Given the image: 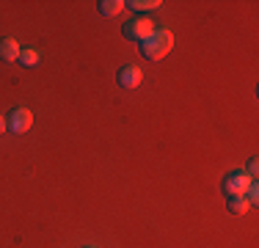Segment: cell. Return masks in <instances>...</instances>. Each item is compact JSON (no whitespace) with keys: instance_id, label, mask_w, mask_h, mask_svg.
Segmentation results:
<instances>
[{"instance_id":"5b68a950","label":"cell","mask_w":259,"mask_h":248,"mask_svg":"<svg viewBox=\"0 0 259 248\" xmlns=\"http://www.w3.org/2000/svg\"><path fill=\"white\" fill-rule=\"evenodd\" d=\"M141 80H144V72H141L138 66H124V69L119 72V83H121V89H138Z\"/></svg>"},{"instance_id":"8992f818","label":"cell","mask_w":259,"mask_h":248,"mask_svg":"<svg viewBox=\"0 0 259 248\" xmlns=\"http://www.w3.org/2000/svg\"><path fill=\"white\" fill-rule=\"evenodd\" d=\"M20 45H17V39H11V36H6V39H0V61H20Z\"/></svg>"},{"instance_id":"9c48e42d","label":"cell","mask_w":259,"mask_h":248,"mask_svg":"<svg viewBox=\"0 0 259 248\" xmlns=\"http://www.w3.org/2000/svg\"><path fill=\"white\" fill-rule=\"evenodd\" d=\"M20 61H22V66H36L39 64V50L36 47H22L20 50Z\"/></svg>"},{"instance_id":"8fae6325","label":"cell","mask_w":259,"mask_h":248,"mask_svg":"<svg viewBox=\"0 0 259 248\" xmlns=\"http://www.w3.org/2000/svg\"><path fill=\"white\" fill-rule=\"evenodd\" d=\"M256 171H259V166H256V160H251V163H248V171H245V174H248V177H251V179H254V182H256Z\"/></svg>"},{"instance_id":"3957f363","label":"cell","mask_w":259,"mask_h":248,"mask_svg":"<svg viewBox=\"0 0 259 248\" xmlns=\"http://www.w3.org/2000/svg\"><path fill=\"white\" fill-rule=\"evenodd\" d=\"M251 185H254V179L245 171H232V174H226V179H224V193L226 196H245Z\"/></svg>"},{"instance_id":"52a82bcc","label":"cell","mask_w":259,"mask_h":248,"mask_svg":"<svg viewBox=\"0 0 259 248\" xmlns=\"http://www.w3.org/2000/svg\"><path fill=\"white\" fill-rule=\"evenodd\" d=\"M248 210H251V201L245 196H229V213L243 215V213H248Z\"/></svg>"},{"instance_id":"7a4b0ae2","label":"cell","mask_w":259,"mask_h":248,"mask_svg":"<svg viewBox=\"0 0 259 248\" xmlns=\"http://www.w3.org/2000/svg\"><path fill=\"white\" fill-rule=\"evenodd\" d=\"M152 33H155V22H152L149 17H133V20L124 25V36L133 42H146Z\"/></svg>"},{"instance_id":"7c38bea8","label":"cell","mask_w":259,"mask_h":248,"mask_svg":"<svg viewBox=\"0 0 259 248\" xmlns=\"http://www.w3.org/2000/svg\"><path fill=\"white\" fill-rule=\"evenodd\" d=\"M6 130H9V121H6V116H0V135H3Z\"/></svg>"},{"instance_id":"ba28073f","label":"cell","mask_w":259,"mask_h":248,"mask_svg":"<svg viewBox=\"0 0 259 248\" xmlns=\"http://www.w3.org/2000/svg\"><path fill=\"white\" fill-rule=\"evenodd\" d=\"M124 6L127 3H121V0H102V3H100V14L102 17H116Z\"/></svg>"},{"instance_id":"30bf717a","label":"cell","mask_w":259,"mask_h":248,"mask_svg":"<svg viewBox=\"0 0 259 248\" xmlns=\"http://www.w3.org/2000/svg\"><path fill=\"white\" fill-rule=\"evenodd\" d=\"M133 11H152V9H160V0H133V3H127Z\"/></svg>"},{"instance_id":"6da1fadb","label":"cell","mask_w":259,"mask_h":248,"mask_svg":"<svg viewBox=\"0 0 259 248\" xmlns=\"http://www.w3.org/2000/svg\"><path fill=\"white\" fill-rule=\"evenodd\" d=\"M171 47H174V33L168 28H155V33L149 39L141 42V55L146 61H160L171 53Z\"/></svg>"},{"instance_id":"4fadbf2b","label":"cell","mask_w":259,"mask_h":248,"mask_svg":"<svg viewBox=\"0 0 259 248\" xmlns=\"http://www.w3.org/2000/svg\"><path fill=\"white\" fill-rule=\"evenodd\" d=\"M85 248H94V245H85Z\"/></svg>"},{"instance_id":"277c9868","label":"cell","mask_w":259,"mask_h":248,"mask_svg":"<svg viewBox=\"0 0 259 248\" xmlns=\"http://www.w3.org/2000/svg\"><path fill=\"white\" fill-rule=\"evenodd\" d=\"M6 121H9V133L22 135V133H28L30 124H33V113H30L28 108H14L9 116H6Z\"/></svg>"}]
</instances>
